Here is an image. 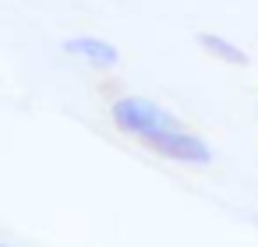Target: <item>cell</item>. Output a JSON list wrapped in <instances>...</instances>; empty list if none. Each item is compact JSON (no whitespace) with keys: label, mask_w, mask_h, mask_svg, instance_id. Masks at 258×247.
Wrapping results in <instances>:
<instances>
[{"label":"cell","mask_w":258,"mask_h":247,"mask_svg":"<svg viewBox=\"0 0 258 247\" xmlns=\"http://www.w3.org/2000/svg\"><path fill=\"white\" fill-rule=\"evenodd\" d=\"M110 117H113V127L131 134V138H149V134H159V131H170V127H180V120L173 113H166L163 106H156L152 99H142V96H124V99H113L110 106Z\"/></svg>","instance_id":"obj_1"},{"label":"cell","mask_w":258,"mask_h":247,"mask_svg":"<svg viewBox=\"0 0 258 247\" xmlns=\"http://www.w3.org/2000/svg\"><path fill=\"white\" fill-rule=\"evenodd\" d=\"M142 145H145L152 155L170 159V162H184V166H209V162H212L209 141H202L198 134H191V131H184V127H170V131L149 134V138H142Z\"/></svg>","instance_id":"obj_2"},{"label":"cell","mask_w":258,"mask_h":247,"mask_svg":"<svg viewBox=\"0 0 258 247\" xmlns=\"http://www.w3.org/2000/svg\"><path fill=\"white\" fill-rule=\"evenodd\" d=\"M60 50H64L68 57L85 60V64L96 67V71H110V67L120 64V50H117L110 39H99V36H71V39H64Z\"/></svg>","instance_id":"obj_3"},{"label":"cell","mask_w":258,"mask_h":247,"mask_svg":"<svg viewBox=\"0 0 258 247\" xmlns=\"http://www.w3.org/2000/svg\"><path fill=\"white\" fill-rule=\"evenodd\" d=\"M195 39H198V46H202L212 60H219V64H226V67H247V50H240L233 39H223V36H216V32H198Z\"/></svg>","instance_id":"obj_4"},{"label":"cell","mask_w":258,"mask_h":247,"mask_svg":"<svg viewBox=\"0 0 258 247\" xmlns=\"http://www.w3.org/2000/svg\"><path fill=\"white\" fill-rule=\"evenodd\" d=\"M0 247H11V243H0Z\"/></svg>","instance_id":"obj_5"}]
</instances>
